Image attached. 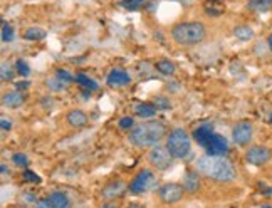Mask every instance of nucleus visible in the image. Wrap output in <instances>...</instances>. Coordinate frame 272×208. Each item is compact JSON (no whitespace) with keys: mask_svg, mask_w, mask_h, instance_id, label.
Segmentation results:
<instances>
[{"mask_svg":"<svg viewBox=\"0 0 272 208\" xmlns=\"http://www.w3.org/2000/svg\"><path fill=\"white\" fill-rule=\"evenodd\" d=\"M197 171L215 183H232L237 178V170L232 161H229L225 156L209 153L197 160Z\"/></svg>","mask_w":272,"mask_h":208,"instance_id":"f257e3e1","label":"nucleus"},{"mask_svg":"<svg viewBox=\"0 0 272 208\" xmlns=\"http://www.w3.org/2000/svg\"><path fill=\"white\" fill-rule=\"evenodd\" d=\"M168 134L166 124L156 119H148L140 124H135L129 131V143L140 149L153 148L160 145V141Z\"/></svg>","mask_w":272,"mask_h":208,"instance_id":"f03ea898","label":"nucleus"},{"mask_svg":"<svg viewBox=\"0 0 272 208\" xmlns=\"http://www.w3.org/2000/svg\"><path fill=\"white\" fill-rule=\"evenodd\" d=\"M170 35L178 46L193 47L207 39V27L202 22H178L172 27Z\"/></svg>","mask_w":272,"mask_h":208,"instance_id":"7ed1b4c3","label":"nucleus"},{"mask_svg":"<svg viewBox=\"0 0 272 208\" xmlns=\"http://www.w3.org/2000/svg\"><path fill=\"white\" fill-rule=\"evenodd\" d=\"M165 146L168 148V151L175 156V160H183V158L190 156L192 153V138L190 134L181 128L172 129L166 134Z\"/></svg>","mask_w":272,"mask_h":208,"instance_id":"20e7f679","label":"nucleus"},{"mask_svg":"<svg viewBox=\"0 0 272 208\" xmlns=\"http://www.w3.org/2000/svg\"><path fill=\"white\" fill-rule=\"evenodd\" d=\"M156 177L151 170H141L135 175L131 181L128 185V191L131 195H143L146 191L155 188Z\"/></svg>","mask_w":272,"mask_h":208,"instance_id":"39448f33","label":"nucleus"},{"mask_svg":"<svg viewBox=\"0 0 272 208\" xmlns=\"http://www.w3.org/2000/svg\"><path fill=\"white\" fill-rule=\"evenodd\" d=\"M146 158H148L150 165L155 166L158 171L170 170L173 166V160H175V156L168 151V148H166V146H160V145L150 148V153Z\"/></svg>","mask_w":272,"mask_h":208,"instance_id":"423d86ee","label":"nucleus"},{"mask_svg":"<svg viewBox=\"0 0 272 208\" xmlns=\"http://www.w3.org/2000/svg\"><path fill=\"white\" fill-rule=\"evenodd\" d=\"M243 156H245V161L249 163V165L261 168V166H266L267 163L272 160V149L264 145H254L245 149V154H243Z\"/></svg>","mask_w":272,"mask_h":208,"instance_id":"0eeeda50","label":"nucleus"},{"mask_svg":"<svg viewBox=\"0 0 272 208\" xmlns=\"http://www.w3.org/2000/svg\"><path fill=\"white\" fill-rule=\"evenodd\" d=\"M254 140V124L247 119H242L235 123L232 128V141L237 146H249L250 141Z\"/></svg>","mask_w":272,"mask_h":208,"instance_id":"6e6552de","label":"nucleus"},{"mask_svg":"<svg viewBox=\"0 0 272 208\" xmlns=\"http://www.w3.org/2000/svg\"><path fill=\"white\" fill-rule=\"evenodd\" d=\"M186 193L185 186L180 183H165L163 186L158 188V197L166 205H172V203H178L180 200H183Z\"/></svg>","mask_w":272,"mask_h":208,"instance_id":"1a4fd4ad","label":"nucleus"},{"mask_svg":"<svg viewBox=\"0 0 272 208\" xmlns=\"http://www.w3.org/2000/svg\"><path fill=\"white\" fill-rule=\"evenodd\" d=\"M126 191H128V185L123 180H113L103 188L101 197H103L104 202H113V200L123 197Z\"/></svg>","mask_w":272,"mask_h":208,"instance_id":"9d476101","label":"nucleus"},{"mask_svg":"<svg viewBox=\"0 0 272 208\" xmlns=\"http://www.w3.org/2000/svg\"><path fill=\"white\" fill-rule=\"evenodd\" d=\"M207 148V153L209 154H217V156H224V154L229 151V141H227L225 136L218 133H213L210 136L209 143L205 145Z\"/></svg>","mask_w":272,"mask_h":208,"instance_id":"9b49d317","label":"nucleus"},{"mask_svg":"<svg viewBox=\"0 0 272 208\" xmlns=\"http://www.w3.org/2000/svg\"><path fill=\"white\" fill-rule=\"evenodd\" d=\"M39 207H51V208H67L71 205V198L67 197L64 191H52L47 198L37 202Z\"/></svg>","mask_w":272,"mask_h":208,"instance_id":"f8f14e48","label":"nucleus"},{"mask_svg":"<svg viewBox=\"0 0 272 208\" xmlns=\"http://www.w3.org/2000/svg\"><path fill=\"white\" fill-rule=\"evenodd\" d=\"M106 83L109 88H123L131 83V76L124 69H113L106 77Z\"/></svg>","mask_w":272,"mask_h":208,"instance_id":"ddd939ff","label":"nucleus"},{"mask_svg":"<svg viewBox=\"0 0 272 208\" xmlns=\"http://www.w3.org/2000/svg\"><path fill=\"white\" fill-rule=\"evenodd\" d=\"M24 101H26V97H24L22 91H19V89L10 91V92H5V94L2 96V104L5 106V108H9V109L20 108V106L24 104Z\"/></svg>","mask_w":272,"mask_h":208,"instance_id":"4468645a","label":"nucleus"},{"mask_svg":"<svg viewBox=\"0 0 272 208\" xmlns=\"http://www.w3.org/2000/svg\"><path fill=\"white\" fill-rule=\"evenodd\" d=\"M200 185H202L200 175H198L197 171H192V170L186 171L185 177H183V186H185L186 193H197V191L200 190Z\"/></svg>","mask_w":272,"mask_h":208,"instance_id":"2eb2a0df","label":"nucleus"},{"mask_svg":"<svg viewBox=\"0 0 272 208\" xmlns=\"http://www.w3.org/2000/svg\"><path fill=\"white\" fill-rule=\"evenodd\" d=\"M213 134V124L212 123H205L202 126H198L193 131V140L198 143L200 146H205L209 143L210 136Z\"/></svg>","mask_w":272,"mask_h":208,"instance_id":"dca6fc26","label":"nucleus"},{"mask_svg":"<svg viewBox=\"0 0 272 208\" xmlns=\"http://www.w3.org/2000/svg\"><path fill=\"white\" fill-rule=\"evenodd\" d=\"M66 121L71 128H84L88 124V116L81 109H71L66 116Z\"/></svg>","mask_w":272,"mask_h":208,"instance_id":"f3484780","label":"nucleus"},{"mask_svg":"<svg viewBox=\"0 0 272 208\" xmlns=\"http://www.w3.org/2000/svg\"><path fill=\"white\" fill-rule=\"evenodd\" d=\"M234 35H235V39L242 40V42H249V40L254 39L255 32H254V29L250 26H247V24H239V26L234 27Z\"/></svg>","mask_w":272,"mask_h":208,"instance_id":"a211bd4d","label":"nucleus"},{"mask_svg":"<svg viewBox=\"0 0 272 208\" xmlns=\"http://www.w3.org/2000/svg\"><path fill=\"white\" fill-rule=\"evenodd\" d=\"M158 108L153 103H140L135 106V114L138 118H143V119H150L156 114Z\"/></svg>","mask_w":272,"mask_h":208,"instance_id":"6ab92c4d","label":"nucleus"},{"mask_svg":"<svg viewBox=\"0 0 272 208\" xmlns=\"http://www.w3.org/2000/svg\"><path fill=\"white\" fill-rule=\"evenodd\" d=\"M155 69L160 72L161 76H173L177 72V66L170 59H160L156 60Z\"/></svg>","mask_w":272,"mask_h":208,"instance_id":"aec40b11","label":"nucleus"},{"mask_svg":"<svg viewBox=\"0 0 272 208\" xmlns=\"http://www.w3.org/2000/svg\"><path fill=\"white\" fill-rule=\"evenodd\" d=\"M76 84H79L83 89H88V91L94 92L99 89V86H97V83L94 79H91L89 76L83 74V72H79V74H76Z\"/></svg>","mask_w":272,"mask_h":208,"instance_id":"412c9836","label":"nucleus"},{"mask_svg":"<svg viewBox=\"0 0 272 208\" xmlns=\"http://www.w3.org/2000/svg\"><path fill=\"white\" fill-rule=\"evenodd\" d=\"M46 35H47V32L40 27H29V29H26V32H24V39L32 40V42H37V40L46 39Z\"/></svg>","mask_w":272,"mask_h":208,"instance_id":"4be33fe9","label":"nucleus"},{"mask_svg":"<svg viewBox=\"0 0 272 208\" xmlns=\"http://www.w3.org/2000/svg\"><path fill=\"white\" fill-rule=\"evenodd\" d=\"M247 9L257 12H269L272 9V0H250L247 3Z\"/></svg>","mask_w":272,"mask_h":208,"instance_id":"5701e85b","label":"nucleus"},{"mask_svg":"<svg viewBox=\"0 0 272 208\" xmlns=\"http://www.w3.org/2000/svg\"><path fill=\"white\" fill-rule=\"evenodd\" d=\"M46 88L52 92H62L64 89H66V83L60 81L58 76H54V77H49V79H46Z\"/></svg>","mask_w":272,"mask_h":208,"instance_id":"b1692460","label":"nucleus"},{"mask_svg":"<svg viewBox=\"0 0 272 208\" xmlns=\"http://www.w3.org/2000/svg\"><path fill=\"white\" fill-rule=\"evenodd\" d=\"M15 74H17V71H14L9 62H2V67H0V77H2L3 83H9V81H12Z\"/></svg>","mask_w":272,"mask_h":208,"instance_id":"393cba45","label":"nucleus"},{"mask_svg":"<svg viewBox=\"0 0 272 208\" xmlns=\"http://www.w3.org/2000/svg\"><path fill=\"white\" fill-rule=\"evenodd\" d=\"M14 37H15L14 27H12L9 22H5V20H3V22H2V42H5V44L12 42Z\"/></svg>","mask_w":272,"mask_h":208,"instance_id":"a878e982","label":"nucleus"},{"mask_svg":"<svg viewBox=\"0 0 272 208\" xmlns=\"http://www.w3.org/2000/svg\"><path fill=\"white\" fill-rule=\"evenodd\" d=\"M153 104H155L156 108H158V111H165V109L172 108V103H170V99H168V97H165V96L153 97Z\"/></svg>","mask_w":272,"mask_h":208,"instance_id":"bb28decb","label":"nucleus"},{"mask_svg":"<svg viewBox=\"0 0 272 208\" xmlns=\"http://www.w3.org/2000/svg\"><path fill=\"white\" fill-rule=\"evenodd\" d=\"M145 3V0H121L118 5H121L126 10H138Z\"/></svg>","mask_w":272,"mask_h":208,"instance_id":"cd10ccee","label":"nucleus"},{"mask_svg":"<svg viewBox=\"0 0 272 208\" xmlns=\"http://www.w3.org/2000/svg\"><path fill=\"white\" fill-rule=\"evenodd\" d=\"M133 126H135V119H133L131 116H124L118 121V128H120L121 131H131Z\"/></svg>","mask_w":272,"mask_h":208,"instance_id":"c85d7f7f","label":"nucleus"},{"mask_svg":"<svg viewBox=\"0 0 272 208\" xmlns=\"http://www.w3.org/2000/svg\"><path fill=\"white\" fill-rule=\"evenodd\" d=\"M15 71H17V74H20L22 77H27L30 74V66L24 59H19L17 62H15Z\"/></svg>","mask_w":272,"mask_h":208,"instance_id":"c756f323","label":"nucleus"},{"mask_svg":"<svg viewBox=\"0 0 272 208\" xmlns=\"http://www.w3.org/2000/svg\"><path fill=\"white\" fill-rule=\"evenodd\" d=\"M56 76H58L60 81H64L66 84L76 83V76H72L71 72L66 71V69H58V71H56Z\"/></svg>","mask_w":272,"mask_h":208,"instance_id":"7c9ffc66","label":"nucleus"},{"mask_svg":"<svg viewBox=\"0 0 272 208\" xmlns=\"http://www.w3.org/2000/svg\"><path fill=\"white\" fill-rule=\"evenodd\" d=\"M12 163L17 166H29V158L26 153H14L12 154Z\"/></svg>","mask_w":272,"mask_h":208,"instance_id":"2f4dec72","label":"nucleus"},{"mask_svg":"<svg viewBox=\"0 0 272 208\" xmlns=\"http://www.w3.org/2000/svg\"><path fill=\"white\" fill-rule=\"evenodd\" d=\"M22 178L27 183H40V177L37 173H34L32 170H24L22 171Z\"/></svg>","mask_w":272,"mask_h":208,"instance_id":"473e14b6","label":"nucleus"},{"mask_svg":"<svg viewBox=\"0 0 272 208\" xmlns=\"http://www.w3.org/2000/svg\"><path fill=\"white\" fill-rule=\"evenodd\" d=\"M259 188H261V193L264 197H267V198L272 197V186H267L266 183H259Z\"/></svg>","mask_w":272,"mask_h":208,"instance_id":"72a5a7b5","label":"nucleus"},{"mask_svg":"<svg viewBox=\"0 0 272 208\" xmlns=\"http://www.w3.org/2000/svg\"><path fill=\"white\" fill-rule=\"evenodd\" d=\"M0 126H2L3 131H10V129H12V121L5 119V118H2V119H0Z\"/></svg>","mask_w":272,"mask_h":208,"instance_id":"f704fd0d","label":"nucleus"},{"mask_svg":"<svg viewBox=\"0 0 272 208\" xmlns=\"http://www.w3.org/2000/svg\"><path fill=\"white\" fill-rule=\"evenodd\" d=\"M30 83L29 81H20V83H15V89H19V91H26V89H29Z\"/></svg>","mask_w":272,"mask_h":208,"instance_id":"c9c22d12","label":"nucleus"},{"mask_svg":"<svg viewBox=\"0 0 272 208\" xmlns=\"http://www.w3.org/2000/svg\"><path fill=\"white\" fill-rule=\"evenodd\" d=\"M52 103H54V101H52V97H42V101H40V104H42L44 106V108H51V106H52Z\"/></svg>","mask_w":272,"mask_h":208,"instance_id":"e433bc0d","label":"nucleus"},{"mask_svg":"<svg viewBox=\"0 0 272 208\" xmlns=\"http://www.w3.org/2000/svg\"><path fill=\"white\" fill-rule=\"evenodd\" d=\"M267 49H269V51L272 52V32L269 35H267Z\"/></svg>","mask_w":272,"mask_h":208,"instance_id":"4c0bfd02","label":"nucleus"},{"mask_svg":"<svg viewBox=\"0 0 272 208\" xmlns=\"http://www.w3.org/2000/svg\"><path fill=\"white\" fill-rule=\"evenodd\" d=\"M0 171H2V175H7V173H9V168H7L5 163H2V165H0Z\"/></svg>","mask_w":272,"mask_h":208,"instance_id":"58836bf2","label":"nucleus"},{"mask_svg":"<svg viewBox=\"0 0 272 208\" xmlns=\"http://www.w3.org/2000/svg\"><path fill=\"white\" fill-rule=\"evenodd\" d=\"M271 124H272V114H271Z\"/></svg>","mask_w":272,"mask_h":208,"instance_id":"ea45409f","label":"nucleus"}]
</instances>
